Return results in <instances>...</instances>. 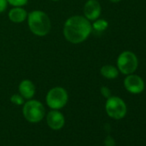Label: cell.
Masks as SVG:
<instances>
[{"instance_id":"cell-20","label":"cell","mask_w":146,"mask_h":146,"mask_svg":"<svg viewBox=\"0 0 146 146\" xmlns=\"http://www.w3.org/2000/svg\"><path fill=\"white\" fill-rule=\"evenodd\" d=\"M52 1H57V0H52Z\"/></svg>"},{"instance_id":"cell-12","label":"cell","mask_w":146,"mask_h":146,"mask_svg":"<svg viewBox=\"0 0 146 146\" xmlns=\"http://www.w3.org/2000/svg\"><path fill=\"white\" fill-rule=\"evenodd\" d=\"M101 74L108 79H114L119 76L117 68L113 65H104L101 69Z\"/></svg>"},{"instance_id":"cell-17","label":"cell","mask_w":146,"mask_h":146,"mask_svg":"<svg viewBox=\"0 0 146 146\" xmlns=\"http://www.w3.org/2000/svg\"><path fill=\"white\" fill-rule=\"evenodd\" d=\"M7 4V0H0V12H3L6 10Z\"/></svg>"},{"instance_id":"cell-14","label":"cell","mask_w":146,"mask_h":146,"mask_svg":"<svg viewBox=\"0 0 146 146\" xmlns=\"http://www.w3.org/2000/svg\"><path fill=\"white\" fill-rule=\"evenodd\" d=\"M7 2L13 6L21 7L25 5L28 3V0H7Z\"/></svg>"},{"instance_id":"cell-4","label":"cell","mask_w":146,"mask_h":146,"mask_svg":"<svg viewBox=\"0 0 146 146\" xmlns=\"http://www.w3.org/2000/svg\"><path fill=\"white\" fill-rule=\"evenodd\" d=\"M137 58L136 55L129 51L122 52L117 60L119 70L125 75H130L133 73L137 68Z\"/></svg>"},{"instance_id":"cell-9","label":"cell","mask_w":146,"mask_h":146,"mask_svg":"<svg viewBox=\"0 0 146 146\" xmlns=\"http://www.w3.org/2000/svg\"><path fill=\"white\" fill-rule=\"evenodd\" d=\"M46 121H47L48 125L52 130H59L64 125V118L63 114L56 110L51 111L47 114Z\"/></svg>"},{"instance_id":"cell-19","label":"cell","mask_w":146,"mask_h":146,"mask_svg":"<svg viewBox=\"0 0 146 146\" xmlns=\"http://www.w3.org/2000/svg\"><path fill=\"white\" fill-rule=\"evenodd\" d=\"M110 1L112 2V3H119L120 0H110Z\"/></svg>"},{"instance_id":"cell-1","label":"cell","mask_w":146,"mask_h":146,"mask_svg":"<svg viewBox=\"0 0 146 146\" xmlns=\"http://www.w3.org/2000/svg\"><path fill=\"white\" fill-rule=\"evenodd\" d=\"M92 31V26L88 19L84 17L75 16L69 18L64 26L65 39L73 43L78 44L84 41Z\"/></svg>"},{"instance_id":"cell-16","label":"cell","mask_w":146,"mask_h":146,"mask_svg":"<svg viewBox=\"0 0 146 146\" xmlns=\"http://www.w3.org/2000/svg\"><path fill=\"white\" fill-rule=\"evenodd\" d=\"M101 92H102V96L106 98H109L111 96V91L108 87H102Z\"/></svg>"},{"instance_id":"cell-2","label":"cell","mask_w":146,"mask_h":146,"mask_svg":"<svg viewBox=\"0 0 146 146\" xmlns=\"http://www.w3.org/2000/svg\"><path fill=\"white\" fill-rule=\"evenodd\" d=\"M28 23L30 30L38 36L46 35L51 29V22L48 16L40 11H35L29 13Z\"/></svg>"},{"instance_id":"cell-10","label":"cell","mask_w":146,"mask_h":146,"mask_svg":"<svg viewBox=\"0 0 146 146\" xmlns=\"http://www.w3.org/2000/svg\"><path fill=\"white\" fill-rule=\"evenodd\" d=\"M19 92L23 98L30 99L35 96V87L29 80H23L19 84Z\"/></svg>"},{"instance_id":"cell-3","label":"cell","mask_w":146,"mask_h":146,"mask_svg":"<svg viewBox=\"0 0 146 146\" xmlns=\"http://www.w3.org/2000/svg\"><path fill=\"white\" fill-rule=\"evenodd\" d=\"M23 114L26 119L31 123L40 122L45 115V108L38 101H29L23 108Z\"/></svg>"},{"instance_id":"cell-13","label":"cell","mask_w":146,"mask_h":146,"mask_svg":"<svg viewBox=\"0 0 146 146\" xmlns=\"http://www.w3.org/2000/svg\"><path fill=\"white\" fill-rule=\"evenodd\" d=\"M108 27V23L106 20L104 19H100V20H96L92 26V29L97 32V33H102L104 30L107 29V28Z\"/></svg>"},{"instance_id":"cell-15","label":"cell","mask_w":146,"mask_h":146,"mask_svg":"<svg viewBox=\"0 0 146 146\" xmlns=\"http://www.w3.org/2000/svg\"><path fill=\"white\" fill-rule=\"evenodd\" d=\"M11 101L12 103L16 104V105H22L23 103V98L22 96L20 95H14L11 96Z\"/></svg>"},{"instance_id":"cell-5","label":"cell","mask_w":146,"mask_h":146,"mask_svg":"<svg viewBox=\"0 0 146 146\" xmlns=\"http://www.w3.org/2000/svg\"><path fill=\"white\" fill-rule=\"evenodd\" d=\"M68 101V95L64 89L56 87L49 90L46 96V103L52 109H60L65 106Z\"/></svg>"},{"instance_id":"cell-6","label":"cell","mask_w":146,"mask_h":146,"mask_svg":"<svg viewBox=\"0 0 146 146\" xmlns=\"http://www.w3.org/2000/svg\"><path fill=\"white\" fill-rule=\"evenodd\" d=\"M106 111L108 114L115 119H122L126 113V106L123 100L119 97L113 96L108 98L106 102Z\"/></svg>"},{"instance_id":"cell-18","label":"cell","mask_w":146,"mask_h":146,"mask_svg":"<svg viewBox=\"0 0 146 146\" xmlns=\"http://www.w3.org/2000/svg\"><path fill=\"white\" fill-rule=\"evenodd\" d=\"M105 145L106 146H115V142L111 137H108L105 140Z\"/></svg>"},{"instance_id":"cell-7","label":"cell","mask_w":146,"mask_h":146,"mask_svg":"<svg viewBox=\"0 0 146 146\" xmlns=\"http://www.w3.org/2000/svg\"><path fill=\"white\" fill-rule=\"evenodd\" d=\"M124 85L125 89L132 94H139L143 92L144 89V83L143 79L140 77L132 74H130L125 78Z\"/></svg>"},{"instance_id":"cell-11","label":"cell","mask_w":146,"mask_h":146,"mask_svg":"<svg viewBox=\"0 0 146 146\" xmlns=\"http://www.w3.org/2000/svg\"><path fill=\"white\" fill-rule=\"evenodd\" d=\"M27 16H28V14H27L26 11L22 8H19V7L12 9L9 12L10 20L15 23H21L24 22L25 19L27 18Z\"/></svg>"},{"instance_id":"cell-8","label":"cell","mask_w":146,"mask_h":146,"mask_svg":"<svg viewBox=\"0 0 146 146\" xmlns=\"http://www.w3.org/2000/svg\"><path fill=\"white\" fill-rule=\"evenodd\" d=\"M84 14L89 21L96 20L101 14V5L97 0H88L84 7Z\"/></svg>"}]
</instances>
